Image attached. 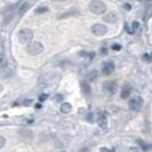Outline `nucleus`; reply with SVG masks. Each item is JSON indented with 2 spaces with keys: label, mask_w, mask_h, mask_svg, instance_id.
Wrapping results in <instances>:
<instances>
[{
  "label": "nucleus",
  "mask_w": 152,
  "mask_h": 152,
  "mask_svg": "<svg viewBox=\"0 0 152 152\" xmlns=\"http://www.w3.org/2000/svg\"><path fill=\"white\" fill-rule=\"evenodd\" d=\"M142 104H143L142 98H141L140 96H135V97H133V98L129 101V108H130V110H133V111H138L141 109Z\"/></svg>",
  "instance_id": "obj_5"
},
{
  "label": "nucleus",
  "mask_w": 152,
  "mask_h": 152,
  "mask_svg": "<svg viewBox=\"0 0 152 152\" xmlns=\"http://www.w3.org/2000/svg\"><path fill=\"white\" fill-rule=\"evenodd\" d=\"M103 21L109 23V24H112V23H116L118 21V17L114 13H108L105 16H103Z\"/></svg>",
  "instance_id": "obj_8"
},
{
  "label": "nucleus",
  "mask_w": 152,
  "mask_h": 152,
  "mask_svg": "<svg viewBox=\"0 0 152 152\" xmlns=\"http://www.w3.org/2000/svg\"><path fill=\"white\" fill-rule=\"evenodd\" d=\"M143 59L146 62V63H149V62H151V61H152V55H151V56H149V55H144Z\"/></svg>",
  "instance_id": "obj_17"
},
{
  "label": "nucleus",
  "mask_w": 152,
  "mask_h": 152,
  "mask_svg": "<svg viewBox=\"0 0 152 152\" xmlns=\"http://www.w3.org/2000/svg\"><path fill=\"white\" fill-rule=\"evenodd\" d=\"M96 77H97V72H96V70H93L90 72V75L88 76V79H89V81H93V80H95Z\"/></svg>",
  "instance_id": "obj_14"
},
{
  "label": "nucleus",
  "mask_w": 152,
  "mask_h": 152,
  "mask_svg": "<svg viewBox=\"0 0 152 152\" xmlns=\"http://www.w3.org/2000/svg\"><path fill=\"white\" fill-rule=\"evenodd\" d=\"M132 94V86L130 85H124V87H122V89H121V98H127V97H129V95Z\"/></svg>",
  "instance_id": "obj_9"
},
{
  "label": "nucleus",
  "mask_w": 152,
  "mask_h": 152,
  "mask_svg": "<svg viewBox=\"0 0 152 152\" xmlns=\"http://www.w3.org/2000/svg\"><path fill=\"white\" fill-rule=\"evenodd\" d=\"M113 71H114V64H113V62H106V63L103 65L102 73H103L104 76H110Z\"/></svg>",
  "instance_id": "obj_7"
},
{
  "label": "nucleus",
  "mask_w": 152,
  "mask_h": 152,
  "mask_svg": "<svg viewBox=\"0 0 152 152\" xmlns=\"http://www.w3.org/2000/svg\"><path fill=\"white\" fill-rule=\"evenodd\" d=\"M62 1H63V0H62Z\"/></svg>",
  "instance_id": "obj_23"
},
{
  "label": "nucleus",
  "mask_w": 152,
  "mask_h": 152,
  "mask_svg": "<svg viewBox=\"0 0 152 152\" xmlns=\"http://www.w3.org/2000/svg\"><path fill=\"white\" fill-rule=\"evenodd\" d=\"M47 98V95L46 94H43V95H40V97H39V101H45Z\"/></svg>",
  "instance_id": "obj_20"
},
{
  "label": "nucleus",
  "mask_w": 152,
  "mask_h": 152,
  "mask_svg": "<svg viewBox=\"0 0 152 152\" xmlns=\"http://www.w3.org/2000/svg\"><path fill=\"white\" fill-rule=\"evenodd\" d=\"M72 110V106H71V104L70 103H63L62 105H61V112L62 113H70Z\"/></svg>",
  "instance_id": "obj_11"
},
{
  "label": "nucleus",
  "mask_w": 152,
  "mask_h": 152,
  "mask_svg": "<svg viewBox=\"0 0 152 152\" xmlns=\"http://www.w3.org/2000/svg\"><path fill=\"white\" fill-rule=\"evenodd\" d=\"M103 89L104 92L109 95H113L117 90V84L114 81H108L103 85Z\"/></svg>",
  "instance_id": "obj_6"
},
{
  "label": "nucleus",
  "mask_w": 152,
  "mask_h": 152,
  "mask_svg": "<svg viewBox=\"0 0 152 152\" xmlns=\"http://www.w3.org/2000/svg\"><path fill=\"white\" fill-rule=\"evenodd\" d=\"M26 51L32 56H37V55H40L43 51V46L41 42L39 41H30L26 47Z\"/></svg>",
  "instance_id": "obj_2"
},
{
  "label": "nucleus",
  "mask_w": 152,
  "mask_h": 152,
  "mask_svg": "<svg viewBox=\"0 0 152 152\" xmlns=\"http://www.w3.org/2000/svg\"><path fill=\"white\" fill-rule=\"evenodd\" d=\"M101 151H106V152H111L112 150H110V149H108V148H102Z\"/></svg>",
  "instance_id": "obj_22"
},
{
  "label": "nucleus",
  "mask_w": 152,
  "mask_h": 152,
  "mask_svg": "<svg viewBox=\"0 0 152 152\" xmlns=\"http://www.w3.org/2000/svg\"><path fill=\"white\" fill-rule=\"evenodd\" d=\"M48 8L47 7H40V8H37L35 9V14H40V13H45V12H47Z\"/></svg>",
  "instance_id": "obj_15"
},
{
  "label": "nucleus",
  "mask_w": 152,
  "mask_h": 152,
  "mask_svg": "<svg viewBox=\"0 0 152 152\" xmlns=\"http://www.w3.org/2000/svg\"><path fill=\"white\" fill-rule=\"evenodd\" d=\"M33 38V32L30 29H22L18 32V40L21 43H29L30 41H32Z\"/></svg>",
  "instance_id": "obj_3"
},
{
  "label": "nucleus",
  "mask_w": 152,
  "mask_h": 152,
  "mask_svg": "<svg viewBox=\"0 0 152 152\" xmlns=\"http://www.w3.org/2000/svg\"><path fill=\"white\" fill-rule=\"evenodd\" d=\"M79 55H80V56H83V57H88V59H92V57H93L94 56V53L93 51H80V53H79Z\"/></svg>",
  "instance_id": "obj_13"
},
{
  "label": "nucleus",
  "mask_w": 152,
  "mask_h": 152,
  "mask_svg": "<svg viewBox=\"0 0 152 152\" xmlns=\"http://www.w3.org/2000/svg\"><path fill=\"white\" fill-rule=\"evenodd\" d=\"M81 90L85 95H90L92 90H90V87L87 83H81Z\"/></svg>",
  "instance_id": "obj_12"
},
{
  "label": "nucleus",
  "mask_w": 152,
  "mask_h": 152,
  "mask_svg": "<svg viewBox=\"0 0 152 152\" xmlns=\"http://www.w3.org/2000/svg\"><path fill=\"white\" fill-rule=\"evenodd\" d=\"M61 100H62V95H56L55 96V101L56 102H59Z\"/></svg>",
  "instance_id": "obj_21"
},
{
  "label": "nucleus",
  "mask_w": 152,
  "mask_h": 152,
  "mask_svg": "<svg viewBox=\"0 0 152 152\" xmlns=\"http://www.w3.org/2000/svg\"><path fill=\"white\" fill-rule=\"evenodd\" d=\"M6 64V59L4 57V55L0 53V67H2V65H5Z\"/></svg>",
  "instance_id": "obj_16"
},
{
  "label": "nucleus",
  "mask_w": 152,
  "mask_h": 152,
  "mask_svg": "<svg viewBox=\"0 0 152 152\" xmlns=\"http://www.w3.org/2000/svg\"><path fill=\"white\" fill-rule=\"evenodd\" d=\"M112 49H114V51H120V49H121V46H119V45H113V46H112Z\"/></svg>",
  "instance_id": "obj_19"
},
{
  "label": "nucleus",
  "mask_w": 152,
  "mask_h": 152,
  "mask_svg": "<svg viewBox=\"0 0 152 152\" xmlns=\"http://www.w3.org/2000/svg\"><path fill=\"white\" fill-rule=\"evenodd\" d=\"M97 124H98V126L101 127V128H106L108 126V119L106 117H104V116H98L97 117Z\"/></svg>",
  "instance_id": "obj_10"
},
{
  "label": "nucleus",
  "mask_w": 152,
  "mask_h": 152,
  "mask_svg": "<svg viewBox=\"0 0 152 152\" xmlns=\"http://www.w3.org/2000/svg\"><path fill=\"white\" fill-rule=\"evenodd\" d=\"M5 144H6V140H5L2 136H0V149H1V148H2Z\"/></svg>",
  "instance_id": "obj_18"
},
{
  "label": "nucleus",
  "mask_w": 152,
  "mask_h": 152,
  "mask_svg": "<svg viewBox=\"0 0 152 152\" xmlns=\"http://www.w3.org/2000/svg\"><path fill=\"white\" fill-rule=\"evenodd\" d=\"M89 9L92 13L96 14V15H102L106 12V6L101 0H93L89 4Z\"/></svg>",
  "instance_id": "obj_1"
},
{
  "label": "nucleus",
  "mask_w": 152,
  "mask_h": 152,
  "mask_svg": "<svg viewBox=\"0 0 152 152\" xmlns=\"http://www.w3.org/2000/svg\"><path fill=\"white\" fill-rule=\"evenodd\" d=\"M92 32L95 35L101 37V35H104V34L108 32V28L105 25H103V24H101V23H97V24H94L92 26Z\"/></svg>",
  "instance_id": "obj_4"
}]
</instances>
